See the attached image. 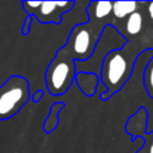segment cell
<instances>
[{"instance_id": "cell-1", "label": "cell", "mask_w": 153, "mask_h": 153, "mask_svg": "<svg viewBox=\"0 0 153 153\" xmlns=\"http://www.w3.org/2000/svg\"><path fill=\"white\" fill-rule=\"evenodd\" d=\"M88 20L74 25L67 38V42L57 49L71 61H86L91 57L103 30L110 25L109 19H98L87 13Z\"/></svg>"}, {"instance_id": "cell-2", "label": "cell", "mask_w": 153, "mask_h": 153, "mask_svg": "<svg viewBox=\"0 0 153 153\" xmlns=\"http://www.w3.org/2000/svg\"><path fill=\"white\" fill-rule=\"evenodd\" d=\"M136 54L135 47L126 43L121 49L112 50L106 55L102 63L99 75V80L106 88V92L100 94L102 100L109 99L127 82L131 74Z\"/></svg>"}, {"instance_id": "cell-3", "label": "cell", "mask_w": 153, "mask_h": 153, "mask_svg": "<svg viewBox=\"0 0 153 153\" xmlns=\"http://www.w3.org/2000/svg\"><path fill=\"white\" fill-rule=\"evenodd\" d=\"M30 82L22 75L10 76L0 86V121L13 117L30 99Z\"/></svg>"}, {"instance_id": "cell-4", "label": "cell", "mask_w": 153, "mask_h": 153, "mask_svg": "<svg viewBox=\"0 0 153 153\" xmlns=\"http://www.w3.org/2000/svg\"><path fill=\"white\" fill-rule=\"evenodd\" d=\"M126 44V38L112 26L106 25L102 32V36L91 55V57L86 61H75V73L85 72L93 73L96 75H100V68L104 59L112 50L121 49Z\"/></svg>"}, {"instance_id": "cell-5", "label": "cell", "mask_w": 153, "mask_h": 153, "mask_svg": "<svg viewBox=\"0 0 153 153\" xmlns=\"http://www.w3.org/2000/svg\"><path fill=\"white\" fill-rule=\"evenodd\" d=\"M75 74L74 62L57 50L44 73L47 91L51 96H61L66 93L74 82Z\"/></svg>"}, {"instance_id": "cell-6", "label": "cell", "mask_w": 153, "mask_h": 153, "mask_svg": "<svg viewBox=\"0 0 153 153\" xmlns=\"http://www.w3.org/2000/svg\"><path fill=\"white\" fill-rule=\"evenodd\" d=\"M22 6L27 13L42 24H61L62 16L69 12L75 1H22Z\"/></svg>"}, {"instance_id": "cell-7", "label": "cell", "mask_w": 153, "mask_h": 153, "mask_svg": "<svg viewBox=\"0 0 153 153\" xmlns=\"http://www.w3.org/2000/svg\"><path fill=\"white\" fill-rule=\"evenodd\" d=\"M80 88V91L86 96V97H92L97 92V86L99 82V76L93 74V73H85L80 72L75 74V80H74Z\"/></svg>"}, {"instance_id": "cell-8", "label": "cell", "mask_w": 153, "mask_h": 153, "mask_svg": "<svg viewBox=\"0 0 153 153\" xmlns=\"http://www.w3.org/2000/svg\"><path fill=\"white\" fill-rule=\"evenodd\" d=\"M65 106H66V105H65L63 102L54 103V104L50 106L49 115L47 116V118L44 120V123H43V130H44L45 134L53 133V131L59 127V123H60L59 114H60V111H61Z\"/></svg>"}, {"instance_id": "cell-9", "label": "cell", "mask_w": 153, "mask_h": 153, "mask_svg": "<svg viewBox=\"0 0 153 153\" xmlns=\"http://www.w3.org/2000/svg\"><path fill=\"white\" fill-rule=\"evenodd\" d=\"M86 13L94 16L98 19H108L112 13L111 1H90L86 7Z\"/></svg>"}, {"instance_id": "cell-10", "label": "cell", "mask_w": 153, "mask_h": 153, "mask_svg": "<svg viewBox=\"0 0 153 153\" xmlns=\"http://www.w3.org/2000/svg\"><path fill=\"white\" fill-rule=\"evenodd\" d=\"M137 2L136 1H115L112 2V14L114 18L121 20L127 18L131 13L136 12Z\"/></svg>"}, {"instance_id": "cell-11", "label": "cell", "mask_w": 153, "mask_h": 153, "mask_svg": "<svg viewBox=\"0 0 153 153\" xmlns=\"http://www.w3.org/2000/svg\"><path fill=\"white\" fill-rule=\"evenodd\" d=\"M142 23H143L142 14L137 11L131 13L130 16H128L127 20H126V31H127V33H129L131 36L137 35L142 30Z\"/></svg>"}, {"instance_id": "cell-12", "label": "cell", "mask_w": 153, "mask_h": 153, "mask_svg": "<svg viewBox=\"0 0 153 153\" xmlns=\"http://www.w3.org/2000/svg\"><path fill=\"white\" fill-rule=\"evenodd\" d=\"M145 80H146V87H147L148 92L153 96V63L147 68Z\"/></svg>"}, {"instance_id": "cell-13", "label": "cell", "mask_w": 153, "mask_h": 153, "mask_svg": "<svg viewBox=\"0 0 153 153\" xmlns=\"http://www.w3.org/2000/svg\"><path fill=\"white\" fill-rule=\"evenodd\" d=\"M32 19L33 17L32 16H27L25 19H24V24L22 26V33L24 36H27L30 33V27H31V24H32Z\"/></svg>"}, {"instance_id": "cell-14", "label": "cell", "mask_w": 153, "mask_h": 153, "mask_svg": "<svg viewBox=\"0 0 153 153\" xmlns=\"http://www.w3.org/2000/svg\"><path fill=\"white\" fill-rule=\"evenodd\" d=\"M43 94H44V91H43V90H38V91H36V92L33 93V96H31L30 98H31V100H32L33 103H38V102L43 98Z\"/></svg>"}, {"instance_id": "cell-15", "label": "cell", "mask_w": 153, "mask_h": 153, "mask_svg": "<svg viewBox=\"0 0 153 153\" xmlns=\"http://www.w3.org/2000/svg\"><path fill=\"white\" fill-rule=\"evenodd\" d=\"M141 151H142V152L146 151V153H153V136L151 137V141L147 143V146H146L145 148H142Z\"/></svg>"}, {"instance_id": "cell-16", "label": "cell", "mask_w": 153, "mask_h": 153, "mask_svg": "<svg viewBox=\"0 0 153 153\" xmlns=\"http://www.w3.org/2000/svg\"><path fill=\"white\" fill-rule=\"evenodd\" d=\"M148 14H149V17L153 19V1L148 4Z\"/></svg>"}]
</instances>
